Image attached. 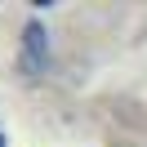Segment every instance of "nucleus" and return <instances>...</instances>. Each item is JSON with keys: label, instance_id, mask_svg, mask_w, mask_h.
<instances>
[{"label": "nucleus", "instance_id": "obj_2", "mask_svg": "<svg viewBox=\"0 0 147 147\" xmlns=\"http://www.w3.org/2000/svg\"><path fill=\"white\" fill-rule=\"evenodd\" d=\"M0 147H5V134H0Z\"/></svg>", "mask_w": 147, "mask_h": 147}, {"label": "nucleus", "instance_id": "obj_1", "mask_svg": "<svg viewBox=\"0 0 147 147\" xmlns=\"http://www.w3.org/2000/svg\"><path fill=\"white\" fill-rule=\"evenodd\" d=\"M18 67L27 76L49 71V36H45V22L40 18H31L27 27H22V58H18Z\"/></svg>", "mask_w": 147, "mask_h": 147}]
</instances>
